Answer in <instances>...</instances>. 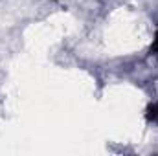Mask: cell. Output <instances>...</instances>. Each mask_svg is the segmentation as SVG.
<instances>
[{
  "instance_id": "1",
  "label": "cell",
  "mask_w": 158,
  "mask_h": 156,
  "mask_svg": "<svg viewBox=\"0 0 158 156\" xmlns=\"http://www.w3.org/2000/svg\"><path fill=\"white\" fill-rule=\"evenodd\" d=\"M145 117H147V121L156 123V125H158V103L147 107V110H145Z\"/></svg>"
},
{
  "instance_id": "2",
  "label": "cell",
  "mask_w": 158,
  "mask_h": 156,
  "mask_svg": "<svg viewBox=\"0 0 158 156\" xmlns=\"http://www.w3.org/2000/svg\"><path fill=\"white\" fill-rule=\"evenodd\" d=\"M151 51L153 53H158V30H156V35H155V40L151 44Z\"/></svg>"
}]
</instances>
